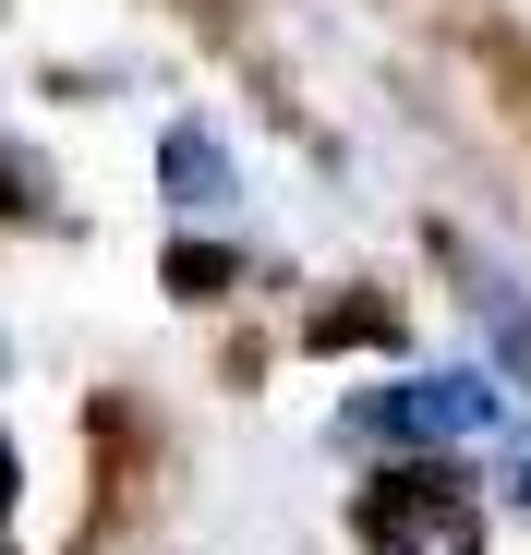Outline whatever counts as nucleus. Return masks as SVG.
<instances>
[{
    "label": "nucleus",
    "mask_w": 531,
    "mask_h": 555,
    "mask_svg": "<svg viewBox=\"0 0 531 555\" xmlns=\"http://www.w3.org/2000/svg\"><path fill=\"white\" fill-rule=\"evenodd\" d=\"M350 531H363V555H483V495L459 472V447H423L399 472H375Z\"/></svg>",
    "instance_id": "nucleus-1"
},
{
    "label": "nucleus",
    "mask_w": 531,
    "mask_h": 555,
    "mask_svg": "<svg viewBox=\"0 0 531 555\" xmlns=\"http://www.w3.org/2000/svg\"><path fill=\"white\" fill-rule=\"evenodd\" d=\"M495 375H387L338 411V435H363V447H471L495 435Z\"/></svg>",
    "instance_id": "nucleus-2"
},
{
    "label": "nucleus",
    "mask_w": 531,
    "mask_h": 555,
    "mask_svg": "<svg viewBox=\"0 0 531 555\" xmlns=\"http://www.w3.org/2000/svg\"><path fill=\"white\" fill-rule=\"evenodd\" d=\"M157 181H169V206L218 218V206H230V145H218L206 121H169V145H157Z\"/></svg>",
    "instance_id": "nucleus-3"
},
{
    "label": "nucleus",
    "mask_w": 531,
    "mask_h": 555,
    "mask_svg": "<svg viewBox=\"0 0 531 555\" xmlns=\"http://www.w3.org/2000/svg\"><path fill=\"white\" fill-rule=\"evenodd\" d=\"M0 519H13V435H0Z\"/></svg>",
    "instance_id": "nucleus-4"
},
{
    "label": "nucleus",
    "mask_w": 531,
    "mask_h": 555,
    "mask_svg": "<svg viewBox=\"0 0 531 555\" xmlns=\"http://www.w3.org/2000/svg\"><path fill=\"white\" fill-rule=\"evenodd\" d=\"M519 495H531V459H519Z\"/></svg>",
    "instance_id": "nucleus-5"
}]
</instances>
